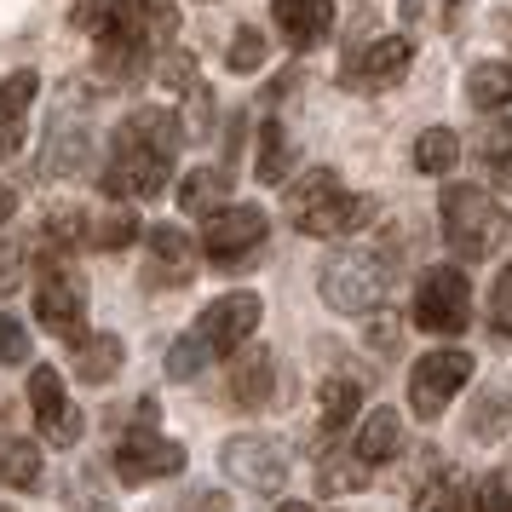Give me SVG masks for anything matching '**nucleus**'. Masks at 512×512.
Instances as JSON below:
<instances>
[{"label": "nucleus", "instance_id": "obj_39", "mask_svg": "<svg viewBox=\"0 0 512 512\" xmlns=\"http://www.w3.org/2000/svg\"><path fill=\"white\" fill-rule=\"evenodd\" d=\"M133 236H139V225H133L127 213H110V219H98V225H93V236H87V242L116 254V248H127V242H133Z\"/></svg>", "mask_w": 512, "mask_h": 512}, {"label": "nucleus", "instance_id": "obj_40", "mask_svg": "<svg viewBox=\"0 0 512 512\" xmlns=\"http://www.w3.org/2000/svg\"><path fill=\"white\" fill-rule=\"evenodd\" d=\"M489 323L501 340H512V265L495 277V294H489Z\"/></svg>", "mask_w": 512, "mask_h": 512}, {"label": "nucleus", "instance_id": "obj_32", "mask_svg": "<svg viewBox=\"0 0 512 512\" xmlns=\"http://www.w3.org/2000/svg\"><path fill=\"white\" fill-rule=\"evenodd\" d=\"M317 484H323L328 495H346V489L369 484V466L357 461V455H346V449H328L323 466H317Z\"/></svg>", "mask_w": 512, "mask_h": 512}, {"label": "nucleus", "instance_id": "obj_43", "mask_svg": "<svg viewBox=\"0 0 512 512\" xmlns=\"http://www.w3.org/2000/svg\"><path fill=\"white\" fill-rule=\"evenodd\" d=\"M12 213H18V190H6V185H0V225H6Z\"/></svg>", "mask_w": 512, "mask_h": 512}, {"label": "nucleus", "instance_id": "obj_14", "mask_svg": "<svg viewBox=\"0 0 512 512\" xmlns=\"http://www.w3.org/2000/svg\"><path fill=\"white\" fill-rule=\"evenodd\" d=\"M173 472H185V449L173 438H162L156 426H139V432L121 438V449H116L121 484H156V478H173Z\"/></svg>", "mask_w": 512, "mask_h": 512}, {"label": "nucleus", "instance_id": "obj_8", "mask_svg": "<svg viewBox=\"0 0 512 512\" xmlns=\"http://www.w3.org/2000/svg\"><path fill=\"white\" fill-rule=\"evenodd\" d=\"M466 380H472V357L466 351H426L409 369V409L420 420H443V409L455 403Z\"/></svg>", "mask_w": 512, "mask_h": 512}, {"label": "nucleus", "instance_id": "obj_2", "mask_svg": "<svg viewBox=\"0 0 512 512\" xmlns=\"http://www.w3.org/2000/svg\"><path fill=\"white\" fill-rule=\"evenodd\" d=\"M179 144H185V121L162 110V104H144L110 133V156L98 173V190L116 196V202H150L162 196L179 162Z\"/></svg>", "mask_w": 512, "mask_h": 512}, {"label": "nucleus", "instance_id": "obj_44", "mask_svg": "<svg viewBox=\"0 0 512 512\" xmlns=\"http://www.w3.org/2000/svg\"><path fill=\"white\" fill-rule=\"evenodd\" d=\"M461 6H466V0H443V24H449V29H455V18H461Z\"/></svg>", "mask_w": 512, "mask_h": 512}, {"label": "nucleus", "instance_id": "obj_34", "mask_svg": "<svg viewBox=\"0 0 512 512\" xmlns=\"http://www.w3.org/2000/svg\"><path fill=\"white\" fill-rule=\"evenodd\" d=\"M208 363H213L208 346H202L196 334H179V340H173V351H167V380H196Z\"/></svg>", "mask_w": 512, "mask_h": 512}, {"label": "nucleus", "instance_id": "obj_12", "mask_svg": "<svg viewBox=\"0 0 512 512\" xmlns=\"http://www.w3.org/2000/svg\"><path fill=\"white\" fill-rule=\"evenodd\" d=\"M29 409H35V426H41V438L52 443V449H75L81 443V409L70 403V392H64V374L52 369V363H41V369L29 374Z\"/></svg>", "mask_w": 512, "mask_h": 512}, {"label": "nucleus", "instance_id": "obj_20", "mask_svg": "<svg viewBox=\"0 0 512 512\" xmlns=\"http://www.w3.org/2000/svg\"><path fill=\"white\" fill-rule=\"evenodd\" d=\"M179 208L196 213V219H213L219 208H231V179L225 167H190L179 179Z\"/></svg>", "mask_w": 512, "mask_h": 512}, {"label": "nucleus", "instance_id": "obj_28", "mask_svg": "<svg viewBox=\"0 0 512 512\" xmlns=\"http://www.w3.org/2000/svg\"><path fill=\"white\" fill-rule=\"evenodd\" d=\"M455 162H461V139H455V127H426V133L415 139V167L426 173V179L449 173Z\"/></svg>", "mask_w": 512, "mask_h": 512}, {"label": "nucleus", "instance_id": "obj_18", "mask_svg": "<svg viewBox=\"0 0 512 512\" xmlns=\"http://www.w3.org/2000/svg\"><path fill=\"white\" fill-rule=\"evenodd\" d=\"M35 87H41L35 70H18L0 81V162L18 156V144H24V110H29V98H35Z\"/></svg>", "mask_w": 512, "mask_h": 512}, {"label": "nucleus", "instance_id": "obj_10", "mask_svg": "<svg viewBox=\"0 0 512 512\" xmlns=\"http://www.w3.org/2000/svg\"><path fill=\"white\" fill-rule=\"evenodd\" d=\"M409 64H415V41L409 35H380V41H357L351 47L340 81L351 93H386V87H397L409 75Z\"/></svg>", "mask_w": 512, "mask_h": 512}, {"label": "nucleus", "instance_id": "obj_7", "mask_svg": "<svg viewBox=\"0 0 512 512\" xmlns=\"http://www.w3.org/2000/svg\"><path fill=\"white\" fill-rule=\"evenodd\" d=\"M415 323L426 334H466L472 323V277L461 265H432L415 288Z\"/></svg>", "mask_w": 512, "mask_h": 512}, {"label": "nucleus", "instance_id": "obj_29", "mask_svg": "<svg viewBox=\"0 0 512 512\" xmlns=\"http://www.w3.org/2000/svg\"><path fill=\"white\" fill-rule=\"evenodd\" d=\"M317 403H323V432H340V426H351V415L363 409V392H357V380L334 374V380H323Z\"/></svg>", "mask_w": 512, "mask_h": 512}, {"label": "nucleus", "instance_id": "obj_23", "mask_svg": "<svg viewBox=\"0 0 512 512\" xmlns=\"http://www.w3.org/2000/svg\"><path fill=\"white\" fill-rule=\"evenodd\" d=\"M409 512H466V478L455 472V466H432L426 478L415 484V501H409Z\"/></svg>", "mask_w": 512, "mask_h": 512}, {"label": "nucleus", "instance_id": "obj_31", "mask_svg": "<svg viewBox=\"0 0 512 512\" xmlns=\"http://www.w3.org/2000/svg\"><path fill=\"white\" fill-rule=\"evenodd\" d=\"M478 162L489 167V179H495L501 190H512V121L484 127V139H478Z\"/></svg>", "mask_w": 512, "mask_h": 512}, {"label": "nucleus", "instance_id": "obj_22", "mask_svg": "<svg viewBox=\"0 0 512 512\" xmlns=\"http://www.w3.org/2000/svg\"><path fill=\"white\" fill-rule=\"evenodd\" d=\"M93 162V139L81 127H52L47 133V156H41V179H70Z\"/></svg>", "mask_w": 512, "mask_h": 512}, {"label": "nucleus", "instance_id": "obj_1", "mask_svg": "<svg viewBox=\"0 0 512 512\" xmlns=\"http://www.w3.org/2000/svg\"><path fill=\"white\" fill-rule=\"evenodd\" d=\"M75 24L98 41V70L110 81L104 93H116L121 81L150 70V52H162L179 35V6L173 0H87Z\"/></svg>", "mask_w": 512, "mask_h": 512}, {"label": "nucleus", "instance_id": "obj_47", "mask_svg": "<svg viewBox=\"0 0 512 512\" xmlns=\"http://www.w3.org/2000/svg\"><path fill=\"white\" fill-rule=\"evenodd\" d=\"M0 512H18V507H0Z\"/></svg>", "mask_w": 512, "mask_h": 512}, {"label": "nucleus", "instance_id": "obj_6", "mask_svg": "<svg viewBox=\"0 0 512 512\" xmlns=\"http://www.w3.org/2000/svg\"><path fill=\"white\" fill-rule=\"evenodd\" d=\"M35 317L47 334L58 340H81L87 334V277L70 265V254H52L41 259V277H35Z\"/></svg>", "mask_w": 512, "mask_h": 512}, {"label": "nucleus", "instance_id": "obj_46", "mask_svg": "<svg viewBox=\"0 0 512 512\" xmlns=\"http://www.w3.org/2000/svg\"><path fill=\"white\" fill-rule=\"evenodd\" d=\"M501 35H507V41H512V12H507V18H501Z\"/></svg>", "mask_w": 512, "mask_h": 512}, {"label": "nucleus", "instance_id": "obj_26", "mask_svg": "<svg viewBox=\"0 0 512 512\" xmlns=\"http://www.w3.org/2000/svg\"><path fill=\"white\" fill-rule=\"evenodd\" d=\"M294 173V139H288V127L282 121H265L259 127V167H254V179L259 185H282Z\"/></svg>", "mask_w": 512, "mask_h": 512}, {"label": "nucleus", "instance_id": "obj_19", "mask_svg": "<svg viewBox=\"0 0 512 512\" xmlns=\"http://www.w3.org/2000/svg\"><path fill=\"white\" fill-rule=\"evenodd\" d=\"M357 461L369 466H386V461H397L403 455V415L397 409H374L369 420H363V432H357V449H351Z\"/></svg>", "mask_w": 512, "mask_h": 512}, {"label": "nucleus", "instance_id": "obj_16", "mask_svg": "<svg viewBox=\"0 0 512 512\" xmlns=\"http://www.w3.org/2000/svg\"><path fill=\"white\" fill-rule=\"evenodd\" d=\"M231 397L242 409H271V397H277V357L265 346H248L236 351L231 363Z\"/></svg>", "mask_w": 512, "mask_h": 512}, {"label": "nucleus", "instance_id": "obj_13", "mask_svg": "<svg viewBox=\"0 0 512 512\" xmlns=\"http://www.w3.org/2000/svg\"><path fill=\"white\" fill-rule=\"evenodd\" d=\"M259 242H265V208H254V202H236V208H219L202 225V254L213 259V265H242V259L254 254Z\"/></svg>", "mask_w": 512, "mask_h": 512}, {"label": "nucleus", "instance_id": "obj_21", "mask_svg": "<svg viewBox=\"0 0 512 512\" xmlns=\"http://www.w3.org/2000/svg\"><path fill=\"white\" fill-rule=\"evenodd\" d=\"M144 248L156 254V282H190V236L179 225H150L144 231Z\"/></svg>", "mask_w": 512, "mask_h": 512}, {"label": "nucleus", "instance_id": "obj_9", "mask_svg": "<svg viewBox=\"0 0 512 512\" xmlns=\"http://www.w3.org/2000/svg\"><path fill=\"white\" fill-rule=\"evenodd\" d=\"M219 466H225V478H236L242 489H282V478H288V449H282V438H265V432H236V438H225V449H219Z\"/></svg>", "mask_w": 512, "mask_h": 512}, {"label": "nucleus", "instance_id": "obj_25", "mask_svg": "<svg viewBox=\"0 0 512 512\" xmlns=\"http://www.w3.org/2000/svg\"><path fill=\"white\" fill-rule=\"evenodd\" d=\"M466 104L472 110H507L512 104V64H472L466 70Z\"/></svg>", "mask_w": 512, "mask_h": 512}, {"label": "nucleus", "instance_id": "obj_4", "mask_svg": "<svg viewBox=\"0 0 512 512\" xmlns=\"http://www.w3.org/2000/svg\"><path fill=\"white\" fill-rule=\"evenodd\" d=\"M512 231V219L495 202H489V190L478 185H449L443 190V242L455 248V259L466 265H478L501 248V236Z\"/></svg>", "mask_w": 512, "mask_h": 512}, {"label": "nucleus", "instance_id": "obj_45", "mask_svg": "<svg viewBox=\"0 0 512 512\" xmlns=\"http://www.w3.org/2000/svg\"><path fill=\"white\" fill-rule=\"evenodd\" d=\"M277 512H311V507H305V501H282Z\"/></svg>", "mask_w": 512, "mask_h": 512}, {"label": "nucleus", "instance_id": "obj_41", "mask_svg": "<svg viewBox=\"0 0 512 512\" xmlns=\"http://www.w3.org/2000/svg\"><path fill=\"white\" fill-rule=\"evenodd\" d=\"M156 70H162V81H173V87L185 93L190 81H196V58H185V52H167V58L156 64Z\"/></svg>", "mask_w": 512, "mask_h": 512}, {"label": "nucleus", "instance_id": "obj_3", "mask_svg": "<svg viewBox=\"0 0 512 512\" xmlns=\"http://www.w3.org/2000/svg\"><path fill=\"white\" fill-rule=\"evenodd\" d=\"M374 213H380V208H374V196L346 190L334 167H317V173H305L300 185H288V219H294V231H305V236L369 231Z\"/></svg>", "mask_w": 512, "mask_h": 512}, {"label": "nucleus", "instance_id": "obj_11", "mask_svg": "<svg viewBox=\"0 0 512 512\" xmlns=\"http://www.w3.org/2000/svg\"><path fill=\"white\" fill-rule=\"evenodd\" d=\"M259 294L254 288H236V294H225V300H213L208 311H202V323L190 328L202 346H208V357H236L242 351V340L259 328Z\"/></svg>", "mask_w": 512, "mask_h": 512}, {"label": "nucleus", "instance_id": "obj_37", "mask_svg": "<svg viewBox=\"0 0 512 512\" xmlns=\"http://www.w3.org/2000/svg\"><path fill=\"white\" fill-rule=\"evenodd\" d=\"M472 512H512V466L489 472L484 484H478V501H472Z\"/></svg>", "mask_w": 512, "mask_h": 512}, {"label": "nucleus", "instance_id": "obj_5", "mask_svg": "<svg viewBox=\"0 0 512 512\" xmlns=\"http://www.w3.org/2000/svg\"><path fill=\"white\" fill-rule=\"evenodd\" d=\"M386 259L369 254V248H346V254H334L323 265V277H317V294L328 300V311H340V317H363L374 305L386 300Z\"/></svg>", "mask_w": 512, "mask_h": 512}, {"label": "nucleus", "instance_id": "obj_17", "mask_svg": "<svg viewBox=\"0 0 512 512\" xmlns=\"http://www.w3.org/2000/svg\"><path fill=\"white\" fill-rule=\"evenodd\" d=\"M121 357H127V346H121L116 334H81L70 346V369H75V380H87V386H110L121 374Z\"/></svg>", "mask_w": 512, "mask_h": 512}, {"label": "nucleus", "instance_id": "obj_42", "mask_svg": "<svg viewBox=\"0 0 512 512\" xmlns=\"http://www.w3.org/2000/svg\"><path fill=\"white\" fill-rule=\"evenodd\" d=\"M75 512H116L110 495H75Z\"/></svg>", "mask_w": 512, "mask_h": 512}, {"label": "nucleus", "instance_id": "obj_35", "mask_svg": "<svg viewBox=\"0 0 512 512\" xmlns=\"http://www.w3.org/2000/svg\"><path fill=\"white\" fill-rule=\"evenodd\" d=\"M265 35H259L254 24H242L236 29V41H231V52H225V64H231V75H254L259 64H265Z\"/></svg>", "mask_w": 512, "mask_h": 512}, {"label": "nucleus", "instance_id": "obj_30", "mask_svg": "<svg viewBox=\"0 0 512 512\" xmlns=\"http://www.w3.org/2000/svg\"><path fill=\"white\" fill-rule=\"evenodd\" d=\"M41 231H47V248L52 254H75L87 236H93V219L81 208H52L47 219H41Z\"/></svg>", "mask_w": 512, "mask_h": 512}, {"label": "nucleus", "instance_id": "obj_38", "mask_svg": "<svg viewBox=\"0 0 512 512\" xmlns=\"http://www.w3.org/2000/svg\"><path fill=\"white\" fill-rule=\"evenodd\" d=\"M24 271H29V248L18 236H6V242H0V294L24 288Z\"/></svg>", "mask_w": 512, "mask_h": 512}, {"label": "nucleus", "instance_id": "obj_27", "mask_svg": "<svg viewBox=\"0 0 512 512\" xmlns=\"http://www.w3.org/2000/svg\"><path fill=\"white\" fill-rule=\"evenodd\" d=\"M512 426V397L507 392H478L472 415H466V438L472 443H495Z\"/></svg>", "mask_w": 512, "mask_h": 512}, {"label": "nucleus", "instance_id": "obj_36", "mask_svg": "<svg viewBox=\"0 0 512 512\" xmlns=\"http://www.w3.org/2000/svg\"><path fill=\"white\" fill-rule=\"evenodd\" d=\"M18 363H29V328L12 311H0V369H18Z\"/></svg>", "mask_w": 512, "mask_h": 512}, {"label": "nucleus", "instance_id": "obj_15", "mask_svg": "<svg viewBox=\"0 0 512 512\" xmlns=\"http://www.w3.org/2000/svg\"><path fill=\"white\" fill-rule=\"evenodd\" d=\"M271 12H277L282 41L294 52H311L334 29V0H271Z\"/></svg>", "mask_w": 512, "mask_h": 512}, {"label": "nucleus", "instance_id": "obj_24", "mask_svg": "<svg viewBox=\"0 0 512 512\" xmlns=\"http://www.w3.org/2000/svg\"><path fill=\"white\" fill-rule=\"evenodd\" d=\"M41 478H47L41 449H35L29 438H12V432H6V438H0V484L29 495V489H41Z\"/></svg>", "mask_w": 512, "mask_h": 512}, {"label": "nucleus", "instance_id": "obj_33", "mask_svg": "<svg viewBox=\"0 0 512 512\" xmlns=\"http://www.w3.org/2000/svg\"><path fill=\"white\" fill-rule=\"evenodd\" d=\"M185 139H213V93H208V81L196 75L185 87Z\"/></svg>", "mask_w": 512, "mask_h": 512}]
</instances>
